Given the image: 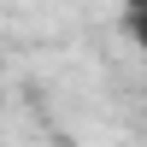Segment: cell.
<instances>
[{
    "mask_svg": "<svg viewBox=\"0 0 147 147\" xmlns=\"http://www.w3.org/2000/svg\"><path fill=\"white\" fill-rule=\"evenodd\" d=\"M124 18H147V0H124Z\"/></svg>",
    "mask_w": 147,
    "mask_h": 147,
    "instance_id": "1",
    "label": "cell"
},
{
    "mask_svg": "<svg viewBox=\"0 0 147 147\" xmlns=\"http://www.w3.org/2000/svg\"><path fill=\"white\" fill-rule=\"evenodd\" d=\"M141 100H147V77H141Z\"/></svg>",
    "mask_w": 147,
    "mask_h": 147,
    "instance_id": "2",
    "label": "cell"
}]
</instances>
